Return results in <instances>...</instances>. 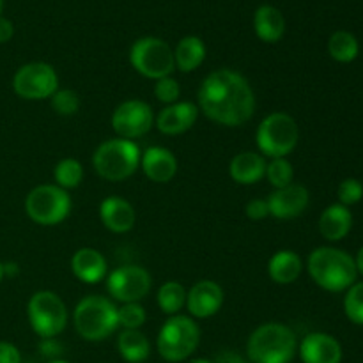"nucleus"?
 Instances as JSON below:
<instances>
[{"mask_svg":"<svg viewBox=\"0 0 363 363\" xmlns=\"http://www.w3.org/2000/svg\"><path fill=\"white\" fill-rule=\"evenodd\" d=\"M300 357L303 363H340L342 347L335 337L314 332L301 340Z\"/></svg>","mask_w":363,"mask_h":363,"instance_id":"dca6fc26","label":"nucleus"},{"mask_svg":"<svg viewBox=\"0 0 363 363\" xmlns=\"http://www.w3.org/2000/svg\"><path fill=\"white\" fill-rule=\"evenodd\" d=\"M344 311L354 325H363V282H354L344 298Z\"/></svg>","mask_w":363,"mask_h":363,"instance_id":"2f4dec72","label":"nucleus"},{"mask_svg":"<svg viewBox=\"0 0 363 363\" xmlns=\"http://www.w3.org/2000/svg\"><path fill=\"white\" fill-rule=\"evenodd\" d=\"M2 6H4V0H0V13H2Z\"/></svg>","mask_w":363,"mask_h":363,"instance_id":"49530a36","label":"nucleus"},{"mask_svg":"<svg viewBox=\"0 0 363 363\" xmlns=\"http://www.w3.org/2000/svg\"><path fill=\"white\" fill-rule=\"evenodd\" d=\"M266 158L261 152L243 151L233 158L229 165V172L233 181L238 184H255L266 176Z\"/></svg>","mask_w":363,"mask_h":363,"instance_id":"412c9836","label":"nucleus"},{"mask_svg":"<svg viewBox=\"0 0 363 363\" xmlns=\"http://www.w3.org/2000/svg\"><path fill=\"white\" fill-rule=\"evenodd\" d=\"M0 363H21V353L14 344L0 340Z\"/></svg>","mask_w":363,"mask_h":363,"instance_id":"4c0bfd02","label":"nucleus"},{"mask_svg":"<svg viewBox=\"0 0 363 363\" xmlns=\"http://www.w3.org/2000/svg\"><path fill=\"white\" fill-rule=\"evenodd\" d=\"M266 177H268L269 184L275 186V190L289 186V184L293 183L294 177L293 163L287 158H273L272 162L266 165Z\"/></svg>","mask_w":363,"mask_h":363,"instance_id":"c756f323","label":"nucleus"},{"mask_svg":"<svg viewBox=\"0 0 363 363\" xmlns=\"http://www.w3.org/2000/svg\"><path fill=\"white\" fill-rule=\"evenodd\" d=\"M190 363H213L211 360H206V358H195V360H191Z\"/></svg>","mask_w":363,"mask_h":363,"instance_id":"37998d69","label":"nucleus"},{"mask_svg":"<svg viewBox=\"0 0 363 363\" xmlns=\"http://www.w3.org/2000/svg\"><path fill=\"white\" fill-rule=\"evenodd\" d=\"M354 262H357L358 273H362V275H363V247L360 248V252H358V255H357V259H354Z\"/></svg>","mask_w":363,"mask_h":363,"instance_id":"79ce46f5","label":"nucleus"},{"mask_svg":"<svg viewBox=\"0 0 363 363\" xmlns=\"http://www.w3.org/2000/svg\"><path fill=\"white\" fill-rule=\"evenodd\" d=\"M71 269L74 277L85 284H98L108 275V264L105 255L96 248H80L71 257Z\"/></svg>","mask_w":363,"mask_h":363,"instance_id":"6ab92c4d","label":"nucleus"},{"mask_svg":"<svg viewBox=\"0 0 363 363\" xmlns=\"http://www.w3.org/2000/svg\"><path fill=\"white\" fill-rule=\"evenodd\" d=\"M25 211L39 225H57L71 213V197L57 184H39L25 199Z\"/></svg>","mask_w":363,"mask_h":363,"instance_id":"6e6552de","label":"nucleus"},{"mask_svg":"<svg viewBox=\"0 0 363 363\" xmlns=\"http://www.w3.org/2000/svg\"><path fill=\"white\" fill-rule=\"evenodd\" d=\"M140 149L133 140L126 138H110L92 155V167L99 177L106 181H124L133 176L140 165Z\"/></svg>","mask_w":363,"mask_h":363,"instance_id":"39448f33","label":"nucleus"},{"mask_svg":"<svg viewBox=\"0 0 363 363\" xmlns=\"http://www.w3.org/2000/svg\"><path fill=\"white\" fill-rule=\"evenodd\" d=\"M186 289L181 286L176 280H170L165 282L156 293V301H158V307L163 314L167 315H176L183 311V307L186 305Z\"/></svg>","mask_w":363,"mask_h":363,"instance_id":"bb28decb","label":"nucleus"},{"mask_svg":"<svg viewBox=\"0 0 363 363\" xmlns=\"http://www.w3.org/2000/svg\"><path fill=\"white\" fill-rule=\"evenodd\" d=\"M337 195H339V201L342 206H353L358 204L363 197V184L354 177H347L337 188Z\"/></svg>","mask_w":363,"mask_h":363,"instance_id":"72a5a7b5","label":"nucleus"},{"mask_svg":"<svg viewBox=\"0 0 363 363\" xmlns=\"http://www.w3.org/2000/svg\"><path fill=\"white\" fill-rule=\"evenodd\" d=\"M255 34L264 43H277L286 32L284 14L273 6H261L254 14Z\"/></svg>","mask_w":363,"mask_h":363,"instance_id":"b1692460","label":"nucleus"},{"mask_svg":"<svg viewBox=\"0 0 363 363\" xmlns=\"http://www.w3.org/2000/svg\"><path fill=\"white\" fill-rule=\"evenodd\" d=\"M28 323L41 339H55L67 325V308L52 291H38L27 305Z\"/></svg>","mask_w":363,"mask_h":363,"instance_id":"1a4fd4ad","label":"nucleus"},{"mask_svg":"<svg viewBox=\"0 0 363 363\" xmlns=\"http://www.w3.org/2000/svg\"><path fill=\"white\" fill-rule=\"evenodd\" d=\"M311 195L303 184L291 183L289 186H284L269 194L266 199L269 208V215L280 220H291L300 216L307 209Z\"/></svg>","mask_w":363,"mask_h":363,"instance_id":"4468645a","label":"nucleus"},{"mask_svg":"<svg viewBox=\"0 0 363 363\" xmlns=\"http://www.w3.org/2000/svg\"><path fill=\"white\" fill-rule=\"evenodd\" d=\"M117 319L119 326H123L124 330H140L147 315L140 303H123V307L117 308Z\"/></svg>","mask_w":363,"mask_h":363,"instance_id":"473e14b6","label":"nucleus"},{"mask_svg":"<svg viewBox=\"0 0 363 363\" xmlns=\"http://www.w3.org/2000/svg\"><path fill=\"white\" fill-rule=\"evenodd\" d=\"M73 323L82 339L101 342L119 328L116 303L110 298L89 294L74 307Z\"/></svg>","mask_w":363,"mask_h":363,"instance_id":"20e7f679","label":"nucleus"},{"mask_svg":"<svg viewBox=\"0 0 363 363\" xmlns=\"http://www.w3.org/2000/svg\"><path fill=\"white\" fill-rule=\"evenodd\" d=\"M213 363H247V360L241 354H238L236 351H222V353L216 354Z\"/></svg>","mask_w":363,"mask_h":363,"instance_id":"58836bf2","label":"nucleus"},{"mask_svg":"<svg viewBox=\"0 0 363 363\" xmlns=\"http://www.w3.org/2000/svg\"><path fill=\"white\" fill-rule=\"evenodd\" d=\"M39 351H41L43 357L50 358V362L59 360L60 354L64 353L62 344L57 339H43L41 344H39Z\"/></svg>","mask_w":363,"mask_h":363,"instance_id":"e433bc0d","label":"nucleus"},{"mask_svg":"<svg viewBox=\"0 0 363 363\" xmlns=\"http://www.w3.org/2000/svg\"><path fill=\"white\" fill-rule=\"evenodd\" d=\"M18 273H20V268H18L16 262H6V264H4V277H14L18 275Z\"/></svg>","mask_w":363,"mask_h":363,"instance_id":"a19ab883","label":"nucleus"},{"mask_svg":"<svg viewBox=\"0 0 363 363\" xmlns=\"http://www.w3.org/2000/svg\"><path fill=\"white\" fill-rule=\"evenodd\" d=\"M155 96L165 105H172V103H177L181 96V87L177 84L176 78L165 77L156 80L155 84Z\"/></svg>","mask_w":363,"mask_h":363,"instance_id":"f704fd0d","label":"nucleus"},{"mask_svg":"<svg viewBox=\"0 0 363 363\" xmlns=\"http://www.w3.org/2000/svg\"><path fill=\"white\" fill-rule=\"evenodd\" d=\"M50 99H52V108L59 116H74L80 108V96L73 89H57Z\"/></svg>","mask_w":363,"mask_h":363,"instance_id":"7c9ffc66","label":"nucleus"},{"mask_svg":"<svg viewBox=\"0 0 363 363\" xmlns=\"http://www.w3.org/2000/svg\"><path fill=\"white\" fill-rule=\"evenodd\" d=\"M99 218L110 233L124 234L133 229L137 222V213L130 202L112 195V197H106L99 206Z\"/></svg>","mask_w":363,"mask_h":363,"instance_id":"a211bd4d","label":"nucleus"},{"mask_svg":"<svg viewBox=\"0 0 363 363\" xmlns=\"http://www.w3.org/2000/svg\"><path fill=\"white\" fill-rule=\"evenodd\" d=\"M301 269H303V262L300 255L293 250L277 252L268 262L269 279L280 286H289L296 282L298 277L301 275Z\"/></svg>","mask_w":363,"mask_h":363,"instance_id":"5701e85b","label":"nucleus"},{"mask_svg":"<svg viewBox=\"0 0 363 363\" xmlns=\"http://www.w3.org/2000/svg\"><path fill=\"white\" fill-rule=\"evenodd\" d=\"M14 35V27L7 18L0 16V43H7Z\"/></svg>","mask_w":363,"mask_h":363,"instance_id":"ea45409f","label":"nucleus"},{"mask_svg":"<svg viewBox=\"0 0 363 363\" xmlns=\"http://www.w3.org/2000/svg\"><path fill=\"white\" fill-rule=\"evenodd\" d=\"M201 342V328L188 315H170L163 323L156 339V347L163 360L183 362L195 353Z\"/></svg>","mask_w":363,"mask_h":363,"instance_id":"423d86ee","label":"nucleus"},{"mask_svg":"<svg viewBox=\"0 0 363 363\" xmlns=\"http://www.w3.org/2000/svg\"><path fill=\"white\" fill-rule=\"evenodd\" d=\"M353 227V215L342 204H332L323 211L319 218V233L328 241H340L350 234Z\"/></svg>","mask_w":363,"mask_h":363,"instance_id":"4be33fe9","label":"nucleus"},{"mask_svg":"<svg viewBox=\"0 0 363 363\" xmlns=\"http://www.w3.org/2000/svg\"><path fill=\"white\" fill-rule=\"evenodd\" d=\"M206 59V45L197 35H186L174 50V62L181 73H191Z\"/></svg>","mask_w":363,"mask_h":363,"instance_id":"393cba45","label":"nucleus"},{"mask_svg":"<svg viewBox=\"0 0 363 363\" xmlns=\"http://www.w3.org/2000/svg\"><path fill=\"white\" fill-rule=\"evenodd\" d=\"M130 62L142 77L160 80L172 74L176 69L174 50L169 43L160 38H140L133 43L130 52Z\"/></svg>","mask_w":363,"mask_h":363,"instance_id":"9d476101","label":"nucleus"},{"mask_svg":"<svg viewBox=\"0 0 363 363\" xmlns=\"http://www.w3.org/2000/svg\"><path fill=\"white\" fill-rule=\"evenodd\" d=\"M199 108L213 123L236 128L248 123L255 112V94L241 73L216 69L202 80Z\"/></svg>","mask_w":363,"mask_h":363,"instance_id":"f257e3e1","label":"nucleus"},{"mask_svg":"<svg viewBox=\"0 0 363 363\" xmlns=\"http://www.w3.org/2000/svg\"><path fill=\"white\" fill-rule=\"evenodd\" d=\"M152 279L142 266H121L106 275V291L121 303H138L149 294Z\"/></svg>","mask_w":363,"mask_h":363,"instance_id":"f8f14e48","label":"nucleus"},{"mask_svg":"<svg viewBox=\"0 0 363 363\" xmlns=\"http://www.w3.org/2000/svg\"><path fill=\"white\" fill-rule=\"evenodd\" d=\"M13 89L20 98L28 101L48 99L59 89V77L50 64L28 62L14 73Z\"/></svg>","mask_w":363,"mask_h":363,"instance_id":"9b49d317","label":"nucleus"},{"mask_svg":"<svg viewBox=\"0 0 363 363\" xmlns=\"http://www.w3.org/2000/svg\"><path fill=\"white\" fill-rule=\"evenodd\" d=\"M223 289L213 280H201L186 294V307L190 315L197 319H208L218 314L223 305Z\"/></svg>","mask_w":363,"mask_h":363,"instance_id":"2eb2a0df","label":"nucleus"},{"mask_svg":"<svg viewBox=\"0 0 363 363\" xmlns=\"http://www.w3.org/2000/svg\"><path fill=\"white\" fill-rule=\"evenodd\" d=\"M2 279H4V264L0 262V282H2Z\"/></svg>","mask_w":363,"mask_h":363,"instance_id":"c03bdc74","label":"nucleus"},{"mask_svg":"<svg viewBox=\"0 0 363 363\" xmlns=\"http://www.w3.org/2000/svg\"><path fill=\"white\" fill-rule=\"evenodd\" d=\"M155 124L152 108L140 99H128L121 103L112 113V128L119 138L133 140L149 133Z\"/></svg>","mask_w":363,"mask_h":363,"instance_id":"ddd939ff","label":"nucleus"},{"mask_svg":"<svg viewBox=\"0 0 363 363\" xmlns=\"http://www.w3.org/2000/svg\"><path fill=\"white\" fill-rule=\"evenodd\" d=\"M300 138L294 117L286 112H273L261 121L257 128V147L268 158H286L294 151Z\"/></svg>","mask_w":363,"mask_h":363,"instance_id":"0eeeda50","label":"nucleus"},{"mask_svg":"<svg viewBox=\"0 0 363 363\" xmlns=\"http://www.w3.org/2000/svg\"><path fill=\"white\" fill-rule=\"evenodd\" d=\"M140 167L152 183H169L177 172V160L172 151L155 145L140 156Z\"/></svg>","mask_w":363,"mask_h":363,"instance_id":"aec40b11","label":"nucleus"},{"mask_svg":"<svg viewBox=\"0 0 363 363\" xmlns=\"http://www.w3.org/2000/svg\"><path fill=\"white\" fill-rule=\"evenodd\" d=\"M298 350L293 330L280 323H266L248 337L247 354L252 363H291Z\"/></svg>","mask_w":363,"mask_h":363,"instance_id":"7ed1b4c3","label":"nucleus"},{"mask_svg":"<svg viewBox=\"0 0 363 363\" xmlns=\"http://www.w3.org/2000/svg\"><path fill=\"white\" fill-rule=\"evenodd\" d=\"M312 280L330 293L347 291L357 282V262L347 252L333 247H319L308 255Z\"/></svg>","mask_w":363,"mask_h":363,"instance_id":"f03ea898","label":"nucleus"},{"mask_svg":"<svg viewBox=\"0 0 363 363\" xmlns=\"http://www.w3.org/2000/svg\"><path fill=\"white\" fill-rule=\"evenodd\" d=\"M245 215L250 220H255V222L264 220L266 216H269L268 202H266L264 199H254V201L248 202L247 208H245Z\"/></svg>","mask_w":363,"mask_h":363,"instance_id":"c9c22d12","label":"nucleus"},{"mask_svg":"<svg viewBox=\"0 0 363 363\" xmlns=\"http://www.w3.org/2000/svg\"><path fill=\"white\" fill-rule=\"evenodd\" d=\"M117 350L128 363H142L151 354V342L140 330H123L117 339Z\"/></svg>","mask_w":363,"mask_h":363,"instance_id":"a878e982","label":"nucleus"},{"mask_svg":"<svg viewBox=\"0 0 363 363\" xmlns=\"http://www.w3.org/2000/svg\"><path fill=\"white\" fill-rule=\"evenodd\" d=\"M328 52L333 60L346 64L353 62L357 59L358 52H360V46H358V39L351 32L337 30L330 38Z\"/></svg>","mask_w":363,"mask_h":363,"instance_id":"cd10ccee","label":"nucleus"},{"mask_svg":"<svg viewBox=\"0 0 363 363\" xmlns=\"http://www.w3.org/2000/svg\"><path fill=\"white\" fill-rule=\"evenodd\" d=\"M53 177H55L57 186L62 190H73L84 179V167L78 160L74 158H64L53 169Z\"/></svg>","mask_w":363,"mask_h":363,"instance_id":"c85d7f7f","label":"nucleus"},{"mask_svg":"<svg viewBox=\"0 0 363 363\" xmlns=\"http://www.w3.org/2000/svg\"><path fill=\"white\" fill-rule=\"evenodd\" d=\"M199 117V106L191 101H177L160 110L155 123L163 135H181L190 130Z\"/></svg>","mask_w":363,"mask_h":363,"instance_id":"f3484780","label":"nucleus"},{"mask_svg":"<svg viewBox=\"0 0 363 363\" xmlns=\"http://www.w3.org/2000/svg\"><path fill=\"white\" fill-rule=\"evenodd\" d=\"M48 363H69V362H64V360H52V362H48Z\"/></svg>","mask_w":363,"mask_h":363,"instance_id":"a18cd8bd","label":"nucleus"}]
</instances>
